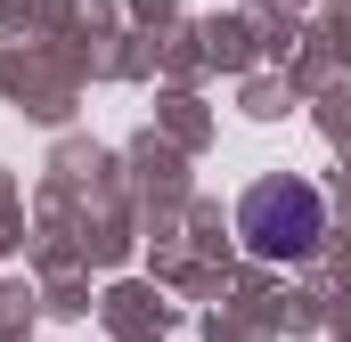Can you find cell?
<instances>
[{
    "instance_id": "6da1fadb",
    "label": "cell",
    "mask_w": 351,
    "mask_h": 342,
    "mask_svg": "<svg viewBox=\"0 0 351 342\" xmlns=\"http://www.w3.org/2000/svg\"><path fill=\"white\" fill-rule=\"evenodd\" d=\"M237 237H245V253H262V261H302L327 237V204H319L311 179H262L237 204Z\"/></svg>"
}]
</instances>
